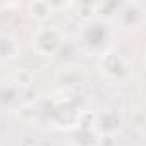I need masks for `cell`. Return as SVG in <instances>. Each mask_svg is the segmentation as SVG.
Masks as SVG:
<instances>
[{"instance_id": "cell-1", "label": "cell", "mask_w": 146, "mask_h": 146, "mask_svg": "<svg viewBox=\"0 0 146 146\" xmlns=\"http://www.w3.org/2000/svg\"><path fill=\"white\" fill-rule=\"evenodd\" d=\"M113 40V31L108 23L103 19H90L86 21L79 33H78V41L81 48L88 53H103L108 50Z\"/></svg>"}, {"instance_id": "cell-2", "label": "cell", "mask_w": 146, "mask_h": 146, "mask_svg": "<svg viewBox=\"0 0 146 146\" xmlns=\"http://www.w3.org/2000/svg\"><path fill=\"white\" fill-rule=\"evenodd\" d=\"M65 41L64 31L55 24H43L33 33V48L41 57L55 55Z\"/></svg>"}, {"instance_id": "cell-3", "label": "cell", "mask_w": 146, "mask_h": 146, "mask_svg": "<svg viewBox=\"0 0 146 146\" xmlns=\"http://www.w3.org/2000/svg\"><path fill=\"white\" fill-rule=\"evenodd\" d=\"M100 70L102 74L110 79V81H120L127 76V70H129V65H127V60L117 53V52H112V50H107L100 55Z\"/></svg>"}, {"instance_id": "cell-4", "label": "cell", "mask_w": 146, "mask_h": 146, "mask_svg": "<svg viewBox=\"0 0 146 146\" xmlns=\"http://www.w3.org/2000/svg\"><path fill=\"white\" fill-rule=\"evenodd\" d=\"M119 21L127 29H139L144 24L146 11L141 2H125L119 9Z\"/></svg>"}, {"instance_id": "cell-5", "label": "cell", "mask_w": 146, "mask_h": 146, "mask_svg": "<svg viewBox=\"0 0 146 146\" xmlns=\"http://www.w3.org/2000/svg\"><path fill=\"white\" fill-rule=\"evenodd\" d=\"M19 53V41L12 33H0V64L14 60Z\"/></svg>"}, {"instance_id": "cell-6", "label": "cell", "mask_w": 146, "mask_h": 146, "mask_svg": "<svg viewBox=\"0 0 146 146\" xmlns=\"http://www.w3.org/2000/svg\"><path fill=\"white\" fill-rule=\"evenodd\" d=\"M95 125H96L103 134L112 136V134H115V132L120 129V117H119L115 112H112V110H105V112H102V113L96 115Z\"/></svg>"}, {"instance_id": "cell-7", "label": "cell", "mask_w": 146, "mask_h": 146, "mask_svg": "<svg viewBox=\"0 0 146 146\" xmlns=\"http://www.w3.org/2000/svg\"><path fill=\"white\" fill-rule=\"evenodd\" d=\"M19 98V88L14 83L0 84V107H11Z\"/></svg>"}, {"instance_id": "cell-8", "label": "cell", "mask_w": 146, "mask_h": 146, "mask_svg": "<svg viewBox=\"0 0 146 146\" xmlns=\"http://www.w3.org/2000/svg\"><path fill=\"white\" fill-rule=\"evenodd\" d=\"M28 11H29V14H31L35 19H38V21H46V19L52 16L53 7H52L50 2H31V4L28 5Z\"/></svg>"}]
</instances>
